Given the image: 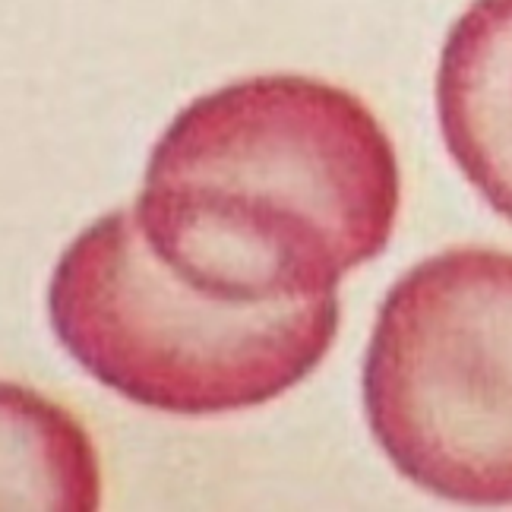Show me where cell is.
I'll return each mask as SVG.
<instances>
[{
  "mask_svg": "<svg viewBox=\"0 0 512 512\" xmlns=\"http://www.w3.org/2000/svg\"><path fill=\"white\" fill-rule=\"evenodd\" d=\"M399 159L358 95L313 76L206 92L159 136L133 215L149 247L209 298H323L386 250Z\"/></svg>",
  "mask_w": 512,
  "mask_h": 512,
  "instance_id": "obj_1",
  "label": "cell"
},
{
  "mask_svg": "<svg viewBox=\"0 0 512 512\" xmlns=\"http://www.w3.org/2000/svg\"><path fill=\"white\" fill-rule=\"evenodd\" d=\"M437 121L449 159L512 225V0H471L446 32Z\"/></svg>",
  "mask_w": 512,
  "mask_h": 512,
  "instance_id": "obj_4",
  "label": "cell"
},
{
  "mask_svg": "<svg viewBox=\"0 0 512 512\" xmlns=\"http://www.w3.org/2000/svg\"><path fill=\"white\" fill-rule=\"evenodd\" d=\"M373 440L459 506H512V253L456 247L389 288L361 373Z\"/></svg>",
  "mask_w": 512,
  "mask_h": 512,
  "instance_id": "obj_3",
  "label": "cell"
},
{
  "mask_svg": "<svg viewBox=\"0 0 512 512\" xmlns=\"http://www.w3.org/2000/svg\"><path fill=\"white\" fill-rule=\"evenodd\" d=\"M48 317L92 380L143 408L200 418L266 405L307 380L336 342L339 294L209 298L149 247L133 209H117L61 253Z\"/></svg>",
  "mask_w": 512,
  "mask_h": 512,
  "instance_id": "obj_2",
  "label": "cell"
}]
</instances>
